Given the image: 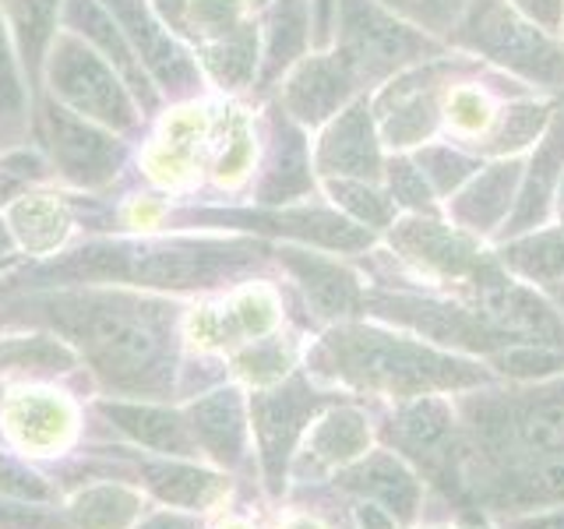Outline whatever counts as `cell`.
<instances>
[{"instance_id":"cell-1","label":"cell","mask_w":564,"mask_h":529,"mask_svg":"<svg viewBox=\"0 0 564 529\" xmlns=\"http://www.w3.org/2000/svg\"><path fill=\"white\" fill-rule=\"evenodd\" d=\"M463 487L490 508L564 501V375L463 399Z\"/></svg>"},{"instance_id":"cell-2","label":"cell","mask_w":564,"mask_h":529,"mask_svg":"<svg viewBox=\"0 0 564 529\" xmlns=\"http://www.w3.org/2000/svg\"><path fill=\"white\" fill-rule=\"evenodd\" d=\"M311 370L364 396L410 402L420 396H448L487 388L494 370L463 353L441 349L402 328L364 322L332 325L311 349Z\"/></svg>"},{"instance_id":"cell-3","label":"cell","mask_w":564,"mask_h":529,"mask_svg":"<svg viewBox=\"0 0 564 529\" xmlns=\"http://www.w3.org/2000/svg\"><path fill=\"white\" fill-rule=\"evenodd\" d=\"M96 375L120 392L159 396L173 378V307L123 293H67L40 304Z\"/></svg>"},{"instance_id":"cell-4","label":"cell","mask_w":564,"mask_h":529,"mask_svg":"<svg viewBox=\"0 0 564 529\" xmlns=\"http://www.w3.org/2000/svg\"><path fill=\"white\" fill-rule=\"evenodd\" d=\"M269 258V247L258 240L229 237V240H141V244H88L82 251L53 261L40 272L50 282H134L155 290H212L234 282Z\"/></svg>"},{"instance_id":"cell-5","label":"cell","mask_w":564,"mask_h":529,"mask_svg":"<svg viewBox=\"0 0 564 529\" xmlns=\"http://www.w3.org/2000/svg\"><path fill=\"white\" fill-rule=\"evenodd\" d=\"M445 43L533 93L543 88L564 96V35L533 25L508 0H469Z\"/></svg>"},{"instance_id":"cell-6","label":"cell","mask_w":564,"mask_h":529,"mask_svg":"<svg viewBox=\"0 0 564 529\" xmlns=\"http://www.w3.org/2000/svg\"><path fill=\"white\" fill-rule=\"evenodd\" d=\"M332 46L346 57L367 96L399 71L448 53L445 40L416 29L378 0H339Z\"/></svg>"},{"instance_id":"cell-7","label":"cell","mask_w":564,"mask_h":529,"mask_svg":"<svg viewBox=\"0 0 564 529\" xmlns=\"http://www.w3.org/2000/svg\"><path fill=\"white\" fill-rule=\"evenodd\" d=\"M466 64V53L448 50L441 57L399 71L395 78L370 93V110H375L381 145L388 152H413L441 138V99Z\"/></svg>"},{"instance_id":"cell-8","label":"cell","mask_w":564,"mask_h":529,"mask_svg":"<svg viewBox=\"0 0 564 529\" xmlns=\"http://www.w3.org/2000/svg\"><path fill=\"white\" fill-rule=\"evenodd\" d=\"M364 311L384 325H395L402 332L416 335V339H427L431 346L452 349V353L466 349V353L490 357L494 349L516 343L501 328H494L473 304H463V300H437V296L405 293V290H367Z\"/></svg>"},{"instance_id":"cell-9","label":"cell","mask_w":564,"mask_h":529,"mask_svg":"<svg viewBox=\"0 0 564 529\" xmlns=\"http://www.w3.org/2000/svg\"><path fill=\"white\" fill-rule=\"evenodd\" d=\"M50 82L67 110L99 123V128L131 131L138 123V106L117 78L113 64L96 57L75 35H57V43H53Z\"/></svg>"},{"instance_id":"cell-10","label":"cell","mask_w":564,"mask_h":529,"mask_svg":"<svg viewBox=\"0 0 564 529\" xmlns=\"http://www.w3.org/2000/svg\"><path fill=\"white\" fill-rule=\"evenodd\" d=\"M384 438L423 466L437 487H445L455 501H466L463 487V434L455 423V406L445 396H420L402 402L388 420Z\"/></svg>"},{"instance_id":"cell-11","label":"cell","mask_w":564,"mask_h":529,"mask_svg":"<svg viewBox=\"0 0 564 529\" xmlns=\"http://www.w3.org/2000/svg\"><path fill=\"white\" fill-rule=\"evenodd\" d=\"M384 234H388V247H392V255L402 264H410L413 272L427 279L455 282L463 290L490 261L480 237L455 226L441 212H434V216H399Z\"/></svg>"},{"instance_id":"cell-12","label":"cell","mask_w":564,"mask_h":529,"mask_svg":"<svg viewBox=\"0 0 564 529\" xmlns=\"http://www.w3.org/2000/svg\"><path fill=\"white\" fill-rule=\"evenodd\" d=\"M332 399L325 392L311 388L304 378H286L269 392H258L251 399V428L258 438V455H261V473L272 494L286 484V469L293 449L311 428V420L325 410Z\"/></svg>"},{"instance_id":"cell-13","label":"cell","mask_w":564,"mask_h":529,"mask_svg":"<svg viewBox=\"0 0 564 529\" xmlns=\"http://www.w3.org/2000/svg\"><path fill=\"white\" fill-rule=\"evenodd\" d=\"M357 96H367L352 67L335 46L307 50L286 75L279 88V106L300 128H325V123L349 106Z\"/></svg>"},{"instance_id":"cell-14","label":"cell","mask_w":564,"mask_h":529,"mask_svg":"<svg viewBox=\"0 0 564 529\" xmlns=\"http://www.w3.org/2000/svg\"><path fill=\"white\" fill-rule=\"evenodd\" d=\"M194 219L290 237L296 244L325 247V251H339V255H364V251L375 247V234H370V229L346 219L343 212H328V208H286V212H282V205H275V208H258V212H251V208L198 212Z\"/></svg>"},{"instance_id":"cell-15","label":"cell","mask_w":564,"mask_h":529,"mask_svg":"<svg viewBox=\"0 0 564 529\" xmlns=\"http://www.w3.org/2000/svg\"><path fill=\"white\" fill-rule=\"evenodd\" d=\"M314 141V170L322 176H346V181H384V145L378 134V120L370 110V96H357L343 106L325 128H317Z\"/></svg>"},{"instance_id":"cell-16","label":"cell","mask_w":564,"mask_h":529,"mask_svg":"<svg viewBox=\"0 0 564 529\" xmlns=\"http://www.w3.org/2000/svg\"><path fill=\"white\" fill-rule=\"evenodd\" d=\"M106 11L117 18L120 32L128 35L134 57L145 64L149 75L166 88L173 99H187L202 88V71L191 53L173 40L166 22H159L145 0H102Z\"/></svg>"},{"instance_id":"cell-17","label":"cell","mask_w":564,"mask_h":529,"mask_svg":"<svg viewBox=\"0 0 564 529\" xmlns=\"http://www.w3.org/2000/svg\"><path fill=\"white\" fill-rule=\"evenodd\" d=\"M564 176V106H557L546 131L540 134V141L525 152L522 163V181H519V194L516 205H511L505 226L494 234V240H508L529 234V229H540L554 219V194Z\"/></svg>"},{"instance_id":"cell-18","label":"cell","mask_w":564,"mask_h":529,"mask_svg":"<svg viewBox=\"0 0 564 529\" xmlns=\"http://www.w3.org/2000/svg\"><path fill=\"white\" fill-rule=\"evenodd\" d=\"M46 131L53 163L78 187H102L113 181L120 166V145L99 123L78 117L67 106H46Z\"/></svg>"},{"instance_id":"cell-19","label":"cell","mask_w":564,"mask_h":529,"mask_svg":"<svg viewBox=\"0 0 564 529\" xmlns=\"http://www.w3.org/2000/svg\"><path fill=\"white\" fill-rule=\"evenodd\" d=\"M522 163L525 155H501L487 159L469 181L458 187L452 198H445V216L469 229L473 237H494L505 226L511 205H516L519 181H522Z\"/></svg>"},{"instance_id":"cell-20","label":"cell","mask_w":564,"mask_h":529,"mask_svg":"<svg viewBox=\"0 0 564 529\" xmlns=\"http://www.w3.org/2000/svg\"><path fill=\"white\" fill-rule=\"evenodd\" d=\"M275 255L282 269L300 282L317 317L339 325L364 311V282L339 258L314 255L311 247H279Z\"/></svg>"},{"instance_id":"cell-21","label":"cell","mask_w":564,"mask_h":529,"mask_svg":"<svg viewBox=\"0 0 564 529\" xmlns=\"http://www.w3.org/2000/svg\"><path fill=\"white\" fill-rule=\"evenodd\" d=\"M339 487L349 494H360V498H370L384 511H392L399 526H410L416 519L420 498H423L416 473L405 466L399 455H388V452H375V455L357 458V463H349V469L339 473Z\"/></svg>"},{"instance_id":"cell-22","label":"cell","mask_w":564,"mask_h":529,"mask_svg":"<svg viewBox=\"0 0 564 529\" xmlns=\"http://www.w3.org/2000/svg\"><path fill=\"white\" fill-rule=\"evenodd\" d=\"M0 420L14 445L35 455L61 452L75 431V410L57 392H14Z\"/></svg>"},{"instance_id":"cell-23","label":"cell","mask_w":564,"mask_h":529,"mask_svg":"<svg viewBox=\"0 0 564 529\" xmlns=\"http://www.w3.org/2000/svg\"><path fill=\"white\" fill-rule=\"evenodd\" d=\"M314 187V159L307 149L304 128L282 114V106L272 117V155L261 173L258 202L264 205H290L300 194Z\"/></svg>"},{"instance_id":"cell-24","label":"cell","mask_w":564,"mask_h":529,"mask_svg":"<svg viewBox=\"0 0 564 529\" xmlns=\"http://www.w3.org/2000/svg\"><path fill=\"white\" fill-rule=\"evenodd\" d=\"M370 449L367 417L352 406H332L325 417H314V428L307 434L304 458H300V476H317L328 469H339L364 458Z\"/></svg>"},{"instance_id":"cell-25","label":"cell","mask_w":564,"mask_h":529,"mask_svg":"<svg viewBox=\"0 0 564 529\" xmlns=\"http://www.w3.org/2000/svg\"><path fill=\"white\" fill-rule=\"evenodd\" d=\"M187 423L194 441L216 458L219 466H240L247 449V406L237 388H219V392L202 396L191 402Z\"/></svg>"},{"instance_id":"cell-26","label":"cell","mask_w":564,"mask_h":529,"mask_svg":"<svg viewBox=\"0 0 564 529\" xmlns=\"http://www.w3.org/2000/svg\"><path fill=\"white\" fill-rule=\"evenodd\" d=\"M64 25L75 35H85L88 43H96L102 50V61H110L117 71H123L131 88L141 96V106L152 110L155 93L145 82V67L134 61V50L128 43V35L120 32L117 18L110 11L99 8V0H64Z\"/></svg>"},{"instance_id":"cell-27","label":"cell","mask_w":564,"mask_h":529,"mask_svg":"<svg viewBox=\"0 0 564 529\" xmlns=\"http://www.w3.org/2000/svg\"><path fill=\"white\" fill-rule=\"evenodd\" d=\"M494 258L501 261V269L529 287L546 290L554 282H564V226L546 223L529 234L508 237L498 244Z\"/></svg>"},{"instance_id":"cell-28","label":"cell","mask_w":564,"mask_h":529,"mask_svg":"<svg viewBox=\"0 0 564 529\" xmlns=\"http://www.w3.org/2000/svg\"><path fill=\"white\" fill-rule=\"evenodd\" d=\"M99 410L110 417L123 434H131L141 445L166 455H194L198 441L191 434L187 417L159 406H138V402H102Z\"/></svg>"},{"instance_id":"cell-29","label":"cell","mask_w":564,"mask_h":529,"mask_svg":"<svg viewBox=\"0 0 564 529\" xmlns=\"http://www.w3.org/2000/svg\"><path fill=\"white\" fill-rule=\"evenodd\" d=\"M311 50V0H272L264 32L261 85H275Z\"/></svg>"},{"instance_id":"cell-30","label":"cell","mask_w":564,"mask_h":529,"mask_svg":"<svg viewBox=\"0 0 564 529\" xmlns=\"http://www.w3.org/2000/svg\"><path fill=\"white\" fill-rule=\"evenodd\" d=\"M141 481L159 501L176 508H208L226 494V476L187 463H141Z\"/></svg>"},{"instance_id":"cell-31","label":"cell","mask_w":564,"mask_h":529,"mask_svg":"<svg viewBox=\"0 0 564 529\" xmlns=\"http://www.w3.org/2000/svg\"><path fill=\"white\" fill-rule=\"evenodd\" d=\"M155 8L170 29L187 32L202 46L240 29L243 22H251L247 18L251 0H155Z\"/></svg>"},{"instance_id":"cell-32","label":"cell","mask_w":564,"mask_h":529,"mask_svg":"<svg viewBox=\"0 0 564 529\" xmlns=\"http://www.w3.org/2000/svg\"><path fill=\"white\" fill-rule=\"evenodd\" d=\"M11 237L25 247L29 255H50L57 251L67 237V208L53 198V194H29V198L14 202L8 212Z\"/></svg>"},{"instance_id":"cell-33","label":"cell","mask_w":564,"mask_h":529,"mask_svg":"<svg viewBox=\"0 0 564 529\" xmlns=\"http://www.w3.org/2000/svg\"><path fill=\"white\" fill-rule=\"evenodd\" d=\"M258 25L243 22L240 29L219 35L202 46V61L205 71L216 78L219 88H247L254 82L258 67H261V53H258Z\"/></svg>"},{"instance_id":"cell-34","label":"cell","mask_w":564,"mask_h":529,"mask_svg":"<svg viewBox=\"0 0 564 529\" xmlns=\"http://www.w3.org/2000/svg\"><path fill=\"white\" fill-rule=\"evenodd\" d=\"M325 194L346 219L360 223L364 229H370V234H384V229L399 219V208H395L392 198H388L384 184L346 181V176H325Z\"/></svg>"},{"instance_id":"cell-35","label":"cell","mask_w":564,"mask_h":529,"mask_svg":"<svg viewBox=\"0 0 564 529\" xmlns=\"http://www.w3.org/2000/svg\"><path fill=\"white\" fill-rule=\"evenodd\" d=\"M216 184L219 187H240L247 176L254 173V159H258V138H254V123L247 120L240 110H223L216 120Z\"/></svg>"},{"instance_id":"cell-36","label":"cell","mask_w":564,"mask_h":529,"mask_svg":"<svg viewBox=\"0 0 564 529\" xmlns=\"http://www.w3.org/2000/svg\"><path fill=\"white\" fill-rule=\"evenodd\" d=\"M410 155L416 159V166L423 170V176H427V184L434 187L441 205H445V198H452V194L487 163L484 155L455 145V141H448V138H434V141H427V145L413 149Z\"/></svg>"},{"instance_id":"cell-37","label":"cell","mask_w":564,"mask_h":529,"mask_svg":"<svg viewBox=\"0 0 564 529\" xmlns=\"http://www.w3.org/2000/svg\"><path fill=\"white\" fill-rule=\"evenodd\" d=\"M141 498L120 484H106L78 494L67 508V519L75 529H128L138 516Z\"/></svg>"},{"instance_id":"cell-38","label":"cell","mask_w":564,"mask_h":529,"mask_svg":"<svg viewBox=\"0 0 564 529\" xmlns=\"http://www.w3.org/2000/svg\"><path fill=\"white\" fill-rule=\"evenodd\" d=\"M381 184L388 191V198L395 202L399 216H434V212H441V198L410 152H388Z\"/></svg>"},{"instance_id":"cell-39","label":"cell","mask_w":564,"mask_h":529,"mask_svg":"<svg viewBox=\"0 0 564 529\" xmlns=\"http://www.w3.org/2000/svg\"><path fill=\"white\" fill-rule=\"evenodd\" d=\"M487 367L494 375L511 378V381H546L564 375V349L561 346H543V343H508L494 349L487 357Z\"/></svg>"},{"instance_id":"cell-40","label":"cell","mask_w":564,"mask_h":529,"mask_svg":"<svg viewBox=\"0 0 564 529\" xmlns=\"http://www.w3.org/2000/svg\"><path fill=\"white\" fill-rule=\"evenodd\" d=\"M57 8L61 0H11V25L32 82L40 78L43 53L53 40V25H57Z\"/></svg>"},{"instance_id":"cell-41","label":"cell","mask_w":564,"mask_h":529,"mask_svg":"<svg viewBox=\"0 0 564 529\" xmlns=\"http://www.w3.org/2000/svg\"><path fill=\"white\" fill-rule=\"evenodd\" d=\"M75 367V349L50 335L0 343V370L4 375H53V370Z\"/></svg>"},{"instance_id":"cell-42","label":"cell","mask_w":564,"mask_h":529,"mask_svg":"<svg viewBox=\"0 0 564 529\" xmlns=\"http://www.w3.org/2000/svg\"><path fill=\"white\" fill-rule=\"evenodd\" d=\"M226 339L229 335H247V339H264L279 325V296L269 287H247L240 290L229 307H223Z\"/></svg>"},{"instance_id":"cell-43","label":"cell","mask_w":564,"mask_h":529,"mask_svg":"<svg viewBox=\"0 0 564 529\" xmlns=\"http://www.w3.org/2000/svg\"><path fill=\"white\" fill-rule=\"evenodd\" d=\"M290 367H293V349L290 343H282V339H254V346H247L243 353H237L234 357V370L243 378V381H251L258 388H269V385H279L282 378L290 375Z\"/></svg>"},{"instance_id":"cell-44","label":"cell","mask_w":564,"mask_h":529,"mask_svg":"<svg viewBox=\"0 0 564 529\" xmlns=\"http://www.w3.org/2000/svg\"><path fill=\"white\" fill-rule=\"evenodd\" d=\"M378 4L413 22L416 29L437 35V40H448V32L455 29L469 0H378Z\"/></svg>"},{"instance_id":"cell-45","label":"cell","mask_w":564,"mask_h":529,"mask_svg":"<svg viewBox=\"0 0 564 529\" xmlns=\"http://www.w3.org/2000/svg\"><path fill=\"white\" fill-rule=\"evenodd\" d=\"M0 494L14 501H50L53 498V487L43 481L40 473H32L29 466H22L18 458L0 455Z\"/></svg>"},{"instance_id":"cell-46","label":"cell","mask_w":564,"mask_h":529,"mask_svg":"<svg viewBox=\"0 0 564 529\" xmlns=\"http://www.w3.org/2000/svg\"><path fill=\"white\" fill-rule=\"evenodd\" d=\"M0 529H75V522L50 508H35V501H0Z\"/></svg>"},{"instance_id":"cell-47","label":"cell","mask_w":564,"mask_h":529,"mask_svg":"<svg viewBox=\"0 0 564 529\" xmlns=\"http://www.w3.org/2000/svg\"><path fill=\"white\" fill-rule=\"evenodd\" d=\"M0 114H8V117L22 114V78H18V64L11 53L4 18H0Z\"/></svg>"},{"instance_id":"cell-48","label":"cell","mask_w":564,"mask_h":529,"mask_svg":"<svg viewBox=\"0 0 564 529\" xmlns=\"http://www.w3.org/2000/svg\"><path fill=\"white\" fill-rule=\"evenodd\" d=\"M508 4L551 35H564V0H508Z\"/></svg>"},{"instance_id":"cell-49","label":"cell","mask_w":564,"mask_h":529,"mask_svg":"<svg viewBox=\"0 0 564 529\" xmlns=\"http://www.w3.org/2000/svg\"><path fill=\"white\" fill-rule=\"evenodd\" d=\"M339 0H311V50H328L335 40Z\"/></svg>"},{"instance_id":"cell-50","label":"cell","mask_w":564,"mask_h":529,"mask_svg":"<svg viewBox=\"0 0 564 529\" xmlns=\"http://www.w3.org/2000/svg\"><path fill=\"white\" fill-rule=\"evenodd\" d=\"M501 529H564V505L551 511H536V516H516L505 519Z\"/></svg>"},{"instance_id":"cell-51","label":"cell","mask_w":564,"mask_h":529,"mask_svg":"<svg viewBox=\"0 0 564 529\" xmlns=\"http://www.w3.org/2000/svg\"><path fill=\"white\" fill-rule=\"evenodd\" d=\"M357 526L360 529H395L399 522H395V516L392 511H384L381 505H360L357 508Z\"/></svg>"},{"instance_id":"cell-52","label":"cell","mask_w":564,"mask_h":529,"mask_svg":"<svg viewBox=\"0 0 564 529\" xmlns=\"http://www.w3.org/2000/svg\"><path fill=\"white\" fill-rule=\"evenodd\" d=\"M141 529H198V522H191L187 516H155Z\"/></svg>"},{"instance_id":"cell-53","label":"cell","mask_w":564,"mask_h":529,"mask_svg":"<svg viewBox=\"0 0 564 529\" xmlns=\"http://www.w3.org/2000/svg\"><path fill=\"white\" fill-rule=\"evenodd\" d=\"M11 247H14V240H11V226L0 223V258H11Z\"/></svg>"},{"instance_id":"cell-54","label":"cell","mask_w":564,"mask_h":529,"mask_svg":"<svg viewBox=\"0 0 564 529\" xmlns=\"http://www.w3.org/2000/svg\"><path fill=\"white\" fill-rule=\"evenodd\" d=\"M554 223H561V226H564V176H561L557 194H554Z\"/></svg>"},{"instance_id":"cell-55","label":"cell","mask_w":564,"mask_h":529,"mask_svg":"<svg viewBox=\"0 0 564 529\" xmlns=\"http://www.w3.org/2000/svg\"><path fill=\"white\" fill-rule=\"evenodd\" d=\"M546 296L554 300V307H557L561 317H564V282H554V287H546Z\"/></svg>"},{"instance_id":"cell-56","label":"cell","mask_w":564,"mask_h":529,"mask_svg":"<svg viewBox=\"0 0 564 529\" xmlns=\"http://www.w3.org/2000/svg\"><path fill=\"white\" fill-rule=\"evenodd\" d=\"M272 0H251V8H269Z\"/></svg>"},{"instance_id":"cell-57","label":"cell","mask_w":564,"mask_h":529,"mask_svg":"<svg viewBox=\"0 0 564 529\" xmlns=\"http://www.w3.org/2000/svg\"><path fill=\"white\" fill-rule=\"evenodd\" d=\"M226 529H247V526H240V522H229Z\"/></svg>"},{"instance_id":"cell-58","label":"cell","mask_w":564,"mask_h":529,"mask_svg":"<svg viewBox=\"0 0 564 529\" xmlns=\"http://www.w3.org/2000/svg\"><path fill=\"white\" fill-rule=\"evenodd\" d=\"M8 261H11V258H0V269H4V264H8Z\"/></svg>"}]
</instances>
